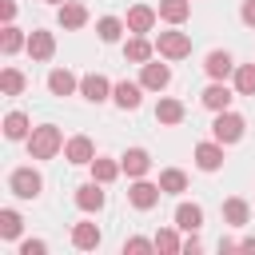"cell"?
<instances>
[{"label":"cell","instance_id":"1","mask_svg":"<svg viewBox=\"0 0 255 255\" xmlns=\"http://www.w3.org/2000/svg\"><path fill=\"white\" fill-rule=\"evenodd\" d=\"M28 151H32V159H52L56 151H64V135H60V128H56V124H40V128H32V135H28Z\"/></svg>","mask_w":255,"mask_h":255},{"label":"cell","instance_id":"2","mask_svg":"<svg viewBox=\"0 0 255 255\" xmlns=\"http://www.w3.org/2000/svg\"><path fill=\"white\" fill-rule=\"evenodd\" d=\"M243 128H247V124H243V116L227 108V112H215V124H211V135H215L219 143H235V139H243Z\"/></svg>","mask_w":255,"mask_h":255},{"label":"cell","instance_id":"3","mask_svg":"<svg viewBox=\"0 0 255 255\" xmlns=\"http://www.w3.org/2000/svg\"><path fill=\"white\" fill-rule=\"evenodd\" d=\"M8 187H12V195H20V199H36L40 187H44V179H40L36 167H16V171L8 175Z\"/></svg>","mask_w":255,"mask_h":255},{"label":"cell","instance_id":"4","mask_svg":"<svg viewBox=\"0 0 255 255\" xmlns=\"http://www.w3.org/2000/svg\"><path fill=\"white\" fill-rule=\"evenodd\" d=\"M155 52H159L163 60H183V56L191 52V36H187V32H159V36H155Z\"/></svg>","mask_w":255,"mask_h":255},{"label":"cell","instance_id":"5","mask_svg":"<svg viewBox=\"0 0 255 255\" xmlns=\"http://www.w3.org/2000/svg\"><path fill=\"white\" fill-rule=\"evenodd\" d=\"M159 195H163V187H159V183H147V179H135V183L128 187V199H131V207H139V211H151V207L159 203Z\"/></svg>","mask_w":255,"mask_h":255},{"label":"cell","instance_id":"6","mask_svg":"<svg viewBox=\"0 0 255 255\" xmlns=\"http://www.w3.org/2000/svg\"><path fill=\"white\" fill-rule=\"evenodd\" d=\"M80 96H84V100H92V104H104V100H112V84H108V76H100V72H88V76L80 80Z\"/></svg>","mask_w":255,"mask_h":255},{"label":"cell","instance_id":"7","mask_svg":"<svg viewBox=\"0 0 255 255\" xmlns=\"http://www.w3.org/2000/svg\"><path fill=\"white\" fill-rule=\"evenodd\" d=\"M199 100H203V108H207V112H227L235 96H231V88H227L223 80H211V84H207V92H203Z\"/></svg>","mask_w":255,"mask_h":255},{"label":"cell","instance_id":"8","mask_svg":"<svg viewBox=\"0 0 255 255\" xmlns=\"http://www.w3.org/2000/svg\"><path fill=\"white\" fill-rule=\"evenodd\" d=\"M120 167H124L131 179H143V175L151 171V155H147L143 147H128V151L120 155Z\"/></svg>","mask_w":255,"mask_h":255},{"label":"cell","instance_id":"9","mask_svg":"<svg viewBox=\"0 0 255 255\" xmlns=\"http://www.w3.org/2000/svg\"><path fill=\"white\" fill-rule=\"evenodd\" d=\"M155 20H159V12H155V8L135 4V8H128V20H124V24H128V32H139V36H143V32H151V28H155Z\"/></svg>","mask_w":255,"mask_h":255},{"label":"cell","instance_id":"10","mask_svg":"<svg viewBox=\"0 0 255 255\" xmlns=\"http://www.w3.org/2000/svg\"><path fill=\"white\" fill-rule=\"evenodd\" d=\"M139 84L147 88V92H163L167 84H171V68L167 64H143V72H139Z\"/></svg>","mask_w":255,"mask_h":255},{"label":"cell","instance_id":"11","mask_svg":"<svg viewBox=\"0 0 255 255\" xmlns=\"http://www.w3.org/2000/svg\"><path fill=\"white\" fill-rule=\"evenodd\" d=\"M64 159H68V163H92V159H96V143H92L88 135H72V139L64 143Z\"/></svg>","mask_w":255,"mask_h":255},{"label":"cell","instance_id":"12","mask_svg":"<svg viewBox=\"0 0 255 255\" xmlns=\"http://www.w3.org/2000/svg\"><path fill=\"white\" fill-rule=\"evenodd\" d=\"M28 56H32V60H52V56H56V36L44 32V28H36V32L28 36Z\"/></svg>","mask_w":255,"mask_h":255},{"label":"cell","instance_id":"13","mask_svg":"<svg viewBox=\"0 0 255 255\" xmlns=\"http://www.w3.org/2000/svg\"><path fill=\"white\" fill-rule=\"evenodd\" d=\"M112 100H116L124 112H135V108H139V100H143V84L124 80V84H116V88H112Z\"/></svg>","mask_w":255,"mask_h":255},{"label":"cell","instance_id":"14","mask_svg":"<svg viewBox=\"0 0 255 255\" xmlns=\"http://www.w3.org/2000/svg\"><path fill=\"white\" fill-rule=\"evenodd\" d=\"M195 163H199V171H219V167H223V143H219V139L199 143V147H195Z\"/></svg>","mask_w":255,"mask_h":255},{"label":"cell","instance_id":"15","mask_svg":"<svg viewBox=\"0 0 255 255\" xmlns=\"http://www.w3.org/2000/svg\"><path fill=\"white\" fill-rule=\"evenodd\" d=\"M203 72H207L211 80H227V76L235 72V60H231L227 52H219V48H215V52H207V60H203Z\"/></svg>","mask_w":255,"mask_h":255},{"label":"cell","instance_id":"16","mask_svg":"<svg viewBox=\"0 0 255 255\" xmlns=\"http://www.w3.org/2000/svg\"><path fill=\"white\" fill-rule=\"evenodd\" d=\"M100 187H104V183H96V179H92V183H80V187H76V207H80V211H100V207H104V191H100Z\"/></svg>","mask_w":255,"mask_h":255},{"label":"cell","instance_id":"17","mask_svg":"<svg viewBox=\"0 0 255 255\" xmlns=\"http://www.w3.org/2000/svg\"><path fill=\"white\" fill-rule=\"evenodd\" d=\"M100 239H104V235H100L96 223H76V227H72V247H76V251H96Z\"/></svg>","mask_w":255,"mask_h":255},{"label":"cell","instance_id":"18","mask_svg":"<svg viewBox=\"0 0 255 255\" xmlns=\"http://www.w3.org/2000/svg\"><path fill=\"white\" fill-rule=\"evenodd\" d=\"M76 88H80V80H76L68 68H52V72H48V92H52V96H72Z\"/></svg>","mask_w":255,"mask_h":255},{"label":"cell","instance_id":"19","mask_svg":"<svg viewBox=\"0 0 255 255\" xmlns=\"http://www.w3.org/2000/svg\"><path fill=\"white\" fill-rule=\"evenodd\" d=\"M175 227L179 231H199L203 227V207L199 203H179L175 207Z\"/></svg>","mask_w":255,"mask_h":255},{"label":"cell","instance_id":"20","mask_svg":"<svg viewBox=\"0 0 255 255\" xmlns=\"http://www.w3.org/2000/svg\"><path fill=\"white\" fill-rule=\"evenodd\" d=\"M60 24H64L68 32L84 28V24H88V8H84V4H76V0H64V4H60Z\"/></svg>","mask_w":255,"mask_h":255},{"label":"cell","instance_id":"21","mask_svg":"<svg viewBox=\"0 0 255 255\" xmlns=\"http://www.w3.org/2000/svg\"><path fill=\"white\" fill-rule=\"evenodd\" d=\"M151 52H155V44H151L147 36H139V32L124 44V56H128L131 64H147V60H151Z\"/></svg>","mask_w":255,"mask_h":255},{"label":"cell","instance_id":"22","mask_svg":"<svg viewBox=\"0 0 255 255\" xmlns=\"http://www.w3.org/2000/svg\"><path fill=\"white\" fill-rule=\"evenodd\" d=\"M183 116H187V108H183L179 100H171V96H163V100L155 104V120H159V124H183Z\"/></svg>","mask_w":255,"mask_h":255},{"label":"cell","instance_id":"23","mask_svg":"<svg viewBox=\"0 0 255 255\" xmlns=\"http://www.w3.org/2000/svg\"><path fill=\"white\" fill-rule=\"evenodd\" d=\"M88 167H92V179H96V183H112V179L124 171V167H120V159H108V155H96Z\"/></svg>","mask_w":255,"mask_h":255},{"label":"cell","instance_id":"24","mask_svg":"<svg viewBox=\"0 0 255 255\" xmlns=\"http://www.w3.org/2000/svg\"><path fill=\"white\" fill-rule=\"evenodd\" d=\"M187 16H191V0H159V20L183 24Z\"/></svg>","mask_w":255,"mask_h":255},{"label":"cell","instance_id":"25","mask_svg":"<svg viewBox=\"0 0 255 255\" xmlns=\"http://www.w3.org/2000/svg\"><path fill=\"white\" fill-rule=\"evenodd\" d=\"M20 48H28V36H24L20 28H12V24H4V32H0V52H4V56H16Z\"/></svg>","mask_w":255,"mask_h":255},{"label":"cell","instance_id":"26","mask_svg":"<svg viewBox=\"0 0 255 255\" xmlns=\"http://www.w3.org/2000/svg\"><path fill=\"white\" fill-rule=\"evenodd\" d=\"M159 187H163V195H179V191H187V175L179 167H163L159 171Z\"/></svg>","mask_w":255,"mask_h":255},{"label":"cell","instance_id":"27","mask_svg":"<svg viewBox=\"0 0 255 255\" xmlns=\"http://www.w3.org/2000/svg\"><path fill=\"white\" fill-rule=\"evenodd\" d=\"M247 215H251V207H247V199H239V195H231V199L223 203V219H227L231 227H243V223H247Z\"/></svg>","mask_w":255,"mask_h":255},{"label":"cell","instance_id":"28","mask_svg":"<svg viewBox=\"0 0 255 255\" xmlns=\"http://www.w3.org/2000/svg\"><path fill=\"white\" fill-rule=\"evenodd\" d=\"M4 135L8 139H28L32 131H28V116L24 112H8L4 116Z\"/></svg>","mask_w":255,"mask_h":255},{"label":"cell","instance_id":"29","mask_svg":"<svg viewBox=\"0 0 255 255\" xmlns=\"http://www.w3.org/2000/svg\"><path fill=\"white\" fill-rule=\"evenodd\" d=\"M124 28H128V24H124V20H116V16H104V20L96 24V32H100V40H104V44H116V40L124 36Z\"/></svg>","mask_w":255,"mask_h":255},{"label":"cell","instance_id":"30","mask_svg":"<svg viewBox=\"0 0 255 255\" xmlns=\"http://www.w3.org/2000/svg\"><path fill=\"white\" fill-rule=\"evenodd\" d=\"M24 84H28V80H24L20 68H4V72H0V88H4V96H20Z\"/></svg>","mask_w":255,"mask_h":255},{"label":"cell","instance_id":"31","mask_svg":"<svg viewBox=\"0 0 255 255\" xmlns=\"http://www.w3.org/2000/svg\"><path fill=\"white\" fill-rule=\"evenodd\" d=\"M235 92L239 96H255V64H239L235 68Z\"/></svg>","mask_w":255,"mask_h":255},{"label":"cell","instance_id":"32","mask_svg":"<svg viewBox=\"0 0 255 255\" xmlns=\"http://www.w3.org/2000/svg\"><path fill=\"white\" fill-rule=\"evenodd\" d=\"M20 227H24V219H20L12 207H4V211H0V235H4V239H16Z\"/></svg>","mask_w":255,"mask_h":255},{"label":"cell","instance_id":"33","mask_svg":"<svg viewBox=\"0 0 255 255\" xmlns=\"http://www.w3.org/2000/svg\"><path fill=\"white\" fill-rule=\"evenodd\" d=\"M155 251H167V255H175V251H183V239L167 227V231H159L155 235Z\"/></svg>","mask_w":255,"mask_h":255},{"label":"cell","instance_id":"34","mask_svg":"<svg viewBox=\"0 0 255 255\" xmlns=\"http://www.w3.org/2000/svg\"><path fill=\"white\" fill-rule=\"evenodd\" d=\"M139 251H155V239H143V235H131L124 243V255H139Z\"/></svg>","mask_w":255,"mask_h":255},{"label":"cell","instance_id":"35","mask_svg":"<svg viewBox=\"0 0 255 255\" xmlns=\"http://www.w3.org/2000/svg\"><path fill=\"white\" fill-rule=\"evenodd\" d=\"M44 251H48L44 239H24V243H20V255H44Z\"/></svg>","mask_w":255,"mask_h":255},{"label":"cell","instance_id":"36","mask_svg":"<svg viewBox=\"0 0 255 255\" xmlns=\"http://www.w3.org/2000/svg\"><path fill=\"white\" fill-rule=\"evenodd\" d=\"M239 16H243V24H247V28H255V0H243Z\"/></svg>","mask_w":255,"mask_h":255},{"label":"cell","instance_id":"37","mask_svg":"<svg viewBox=\"0 0 255 255\" xmlns=\"http://www.w3.org/2000/svg\"><path fill=\"white\" fill-rule=\"evenodd\" d=\"M12 16H16V4H12V0H4V4H0V20H4V24H12Z\"/></svg>","mask_w":255,"mask_h":255},{"label":"cell","instance_id":"38","mask_svg":"<svg viewBox=\"0 0 255 255\" xmlns=\"http://www.w3.org/2000/svg\"><path fill=\"white\" fill-rule=\"evenodd\" d=\"M183 251H187V255H195V251H199V239H195V231H187V239H183Z\"/></svg>","mask_w":255,"mask_h":255},{"label":"cell","instance_id":"39","mask_svg":"<svg viewBox=\"0 0 255 255\" xmlns=\"http://www.w3.org/2000/svg\"><path fill=\"white\" fill-rule=\"evenodd\" d=\"M239 251H255V235H247V239H239Z\"/></svg>","mask_w":255,"mask_h":255},{"label":"cell","instance_id":"40","mask_svg":"<svg viewBox=\"0 0 255 255\" xmlns=\"http://www.w3.org/2000/svg\"><path fill=\"white\" fill-rule=\"evenodd\" d=\"M52 4H64V0H52Z\"/></svg>","mask_w":255,"mask_h":255}]
</instances>
